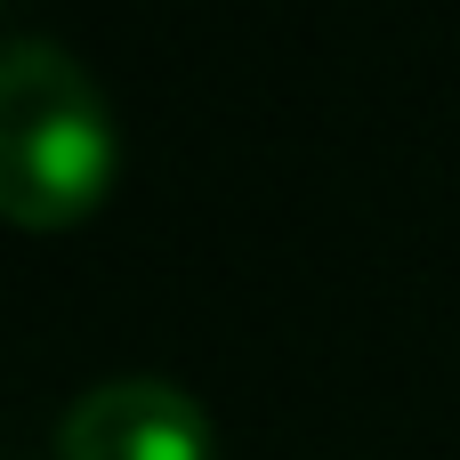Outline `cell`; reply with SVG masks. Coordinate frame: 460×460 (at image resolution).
<instances>
[{
    "label": "cell",
    "mask_w": 460,
    "mask_h": 460,
    "mask_svg": "<svg viewBox=\"0 0 460 460\" xmlns=\"http://www.w3.org/2000/svg\"><path fill=\"white\" fill-rule=\"evenodd\" d=\"M113 113L57 40L0 49V210L16 226H73L113 186Z\"/></svg>",
    "instance_id": "obj_1"
},
{
    "label": "cell",
    "mask_w": 460,
    "mask_h": 460,
    "mask_svg": "<svg viewBox=\"0 0 460 460\" xmlns=\"http://www.w3.org/2000/svg\"><path fill=\"white\" fill-rule=\"evenodd\" d=\"M65 460H210V412L154 372L97 380L65 420H57Z\"/></svg>",
    "instance_id": "obj_2"
}]
</instances>
